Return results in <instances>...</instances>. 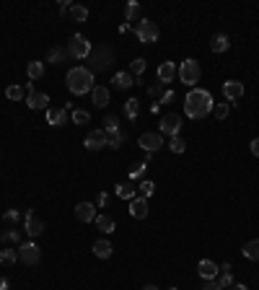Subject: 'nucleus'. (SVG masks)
I'll return each mask as SVG.
<instances>
[{
    "label": "nucleus",
    "mask_w": 259,
    "mask_h": 290,
    "mask_svg": "<svg viewBox=\"0 0 259 290\" xmlns=\"http://www.w3.org/2000/svg\"><path fill=\"white\" fill-rule=\"evenodd\" d=\"M215 109V99L207 88H192L184 99V114L189 119H205Z\"/></svg>",
    "instance_id": "nucleus-1"
},
{
    "label": "nucleus",
    "mask_w": 259,
    "mask_h": 290,
    "mask_svg": "<svg viewBox=\"0 0 259 290\" xmlns=\"http://www.w3.org/2000/svg\"><path fill=\"white\" fill-rule=\"evenodd\" d=\"M65 83H68V91H70V94L86 96L88 91H94V73H91L88 68H83V65H75V68L68 70Z\"/></svg>",
    "instance_id": "nucleus-2"
},
{
    "label": "nucleus",
    "mask_w": 259,
    "mask_h": 290,
    "mask_svg": "<svg viewBox=\"0 0 259 290\" xmlns=\"http://www.w3.org/2000/svg\"><path fill=\"white\" fill-rule=\"evenodd\" d=\"M200 78H202V70H200V63L197 60H184V63L179 65V81L184 83V86H189V88H197V83H200Z\"/></svg>",
    "instance_id": "nucleus-3"
},
{
    "label": "nucleus",
    "mask_w": 259,
    "mask_h": 290,
    "mask_svg": "<svg viewBox=\"0 0 259 290\" xmlns=\"http://www.w3.org/2000/svg\"><path fill=\"white\" fill-rule=\"evenodd\" d=\"M112 60H114L112 47H106V44H104V47H99V50H94V52L88 55V63H91V65H88V70H91V73L106 70V68L112 65Z\"/></svg>",
    "instance_id": "nucleus-4"
},
{
    "label": "nucleus",
    "mask_w": 259,
    "mask_h": 290,
    "mask_svg": "<svg viewBox=\"0 0 259 290\" xmlns=\"http://www.w3.org/2000/svg\"><path fill=\"white\" fill-rule=\"evenodd\" d=\"M91 52H94V47H91L88 37H83V34H73V39L68 42V55L75 57V60H86Z\"/></svg>",
    "instance_id": "nucleus-5"
},
{
    "label": "nucleus",
    "mask_w": 259,
    "mask_h": 290,
    "mask_svg": "<svg viewBox=\"0 0 259 290\" xmlns=\"http://www.w3.org/2000/svg\"><path fill=\"white\" fill-rule=\"evenodd\" d=\"M135 34H138V39H140L143 44H153V42H158V37H161L158 24L150 21V19L138 21V26H135Z\"/></svg>",
    "instance_id": "nucleus-6"
},
{
    "label": "nucleus",
    "mask_w": 259,
    "mask_h": 290,
    "mask_svg": "<svg viewBox=\"0 0 259 290\" xmlns=\"http://www.w3.org/2000/svg\"><path fill=\"white\" fill-rule=\"evenodd\" d=\"M158 132L161 135H169V140L171 137H176L179 132H181V117L179 114H163L161 117V125H158Z\"/></svg>",
    "instance_id": "nucleus-7"
},
{
    "label": "nucleus",
    "mask_w": 259,
    "mask_h": 290,
    "mask_svg": "<svg viewBox=\"0 0 259 290\" xmlns=\"http://www.w3.org/2000/svg\"><path fill=\"white\" fill-rule=\"evenodd\" d=\"M16 251H19V262H24V264H39V259H42V251L34 241L21 243Z\"/></svg>",
    "instance_id": "nucleus-8"
},
{
    "label": "nucleus",
    "mask_w": 259,
    "mask_h": 290,
    "mask_svg": "<svg viewBox=\"0 0 259 290\" xmlns=\"http://www.w3.org/2000/svg\"><path fill=\"white\" fill-rule=\"evenodd\" d=\"M138 145L145 150V153H156L158 148H163V135L161 132H143L138 137Z\"/></svg>",
    "instance_id": "nucleus-9"
},
{
    "label": "nucleus",
    "mask_w": 259,
    "mask_h": 290,
    "mask_svg": "<svg viewBox=\"0 0 259 290\" xmlns=\"http://www.w3.org/2000/svg\"><path fill=\"white\" fill-rule=\"evenodd\" d=\"M83 145H86L88 150H101V148L109 145V135H106V130H104V127H101V130H91V132L86 135Z\"/></svg>",
    "instance_id": "nucleus-10"
},
{
    "label": "nucleus",
    "mask_w": 259,
    "mask_h": 290,
    "mask_svg": "<svg viewBox=\"0 0 259 290\" xmlns=\"http://www.w3.org/2000/svg\"><path fill=\"white\" fill-rule=\"evenodd\" d=\"M24 231H26V236H32V238H37V236L44 233V223L37 218L34 210H26V215H24Z\"/></svg>",
    "instance_id": "nucleus-11"
},
{
    "label": "nucleus",
    "mask_w": 259,
    "mask_h": 290,
    "mask_svg": "<svg viewBox=\"0 0 259 290\" xmlns=\"http://www.w3.org/2000/svg\"><path fill=\"white\" fill-rule=\"evenodd\" d=\"M223 96H225L228 104L233 101V106H236V101L243 96V83L241 81H225L223 83Z\"/></svg>",
    "instance_id": "nucleus-12"
},
{
    "label": "nucleus",
    "mask_w": 259,
    "mask_h": 290,
    "mask_svg": "<svg viewBox=\"0 0 259 290\" xmlns=\"http://www.w3.org/2000/svg\"><path fill=\"white\" fill-rule=\"evenodd\" d=\"M96 205H91V202H78L75 205V218H78L81 223H94L96 220Z\"/></svg>",
    "instance_id": "nucleus-13"
},
{
    "label": "nucleus",
    "mask_w": 259,
    "mask_h": 290,
    "mask_svg": "<svg viewBox=\"0 0 259 290\" xmlns=\"http://www.w3.org/2000/svg\"><path fill=\"white\" fill-rule=\"evenodd\" d=\"M148 212H150V207H148L145 197H135V200H130V215L132 218L143 220V218H148Z\"/></svg>",
    "instance_id": "nucleus-14"
},
{
    "label": "nucleus",
    "mask_w": 259,
    "mask_h": 290,
    "mask_svg": "<svg viewBox=\"0 0 259 290\" xmlns=\"http://www.w3.org/2000/svg\"><path fill=\"white\" fill-rule=\"evenodd\" d=\"M26 104H29V109H47L50 96L42 94V91H29V94H26Z\"/></svg>",
    "instance_id": "nucleus-15"
},
{
    "label": "nucleus",
    "mask_w": 259,
    "mask_h": 290,
    "mask_svg": "<svg viewBox=\"0 0 259 290\" xmlns=\"http://www.w3.org/2000/svg\"><path fill=\"white\" fill-rule=\"evenodd\" d=\"M197 272H200L202 280H215V274L220 272V267L212 262V259H202V262L197 264Z\"/></svg>",
    "instance_id": "nucleus-16"
},
{
    "label": "nucleus",
    "mask_w": 259,
    "mask_h": 290,
    "mask_svg": "<svg viewBox=\"0 0 259 290\" xmlns=\"http://www.w3.org/2000/svg\"><path fill=\"white\" fill-rule=\"evenodd\" d=\"M212 282H215L218 287H223V290H228V287H231L233 285V274H231V264H220V272L215 274V280H212Z\"/></svg>",
    "instance_id": "nucleus-17"
},
{
    "label": "nucleus",
    "mask_w": 259,
    "mask_h": 290,
    "mask_svg": "<svg viewBox=\"0 0 259 290\" xmlns=\"http://www.w3.org/2000/svg\"><path fill=\"white\" fill-rule=\"evenodd\" d=\"M176 75H179V68H176L174 63H161V65H158V81H161L163 86L171 83Z\"/></svg>",
    "instance_id": "nucleus-18"
},
{
    "label": "nucleus",
    "mask_w": 259,
    "mask_h": 290,
    "mask_svg": "<svg viewBox=\"0 0 259 290\" xmlns=\"http://www.w3.org/2000/svg\"><path fill=\"white\" fill-rule=\"evenodd\" d=\"M91 99H94V106H99V109H104L106 104H109V88L106 86H94V91H91Z\"/></svg>",
    "instance_id": "nucleus-19"
},
{
    "label": "nucleus",
    "mask_w": 259,
    "mask_h": 290,
    "mask_svg": "<svg viewBox=\"0 0 259 290\" xmlns=\"http://www.w3.org/2000/svg\"><path fill=\"white\" fill-rule=\"evenodd\" d=\"M47 125L52 127L68 125V109H47Z\"/></svg>",
    "instance_id": "nucleus-20"
},
{
    "label": "nucleus",
    "mask_w": 259,
    "mask_h": 290,
    "mask_svg": "<svg viewBox=\"0 0 259 290\" xmlns=\"http://www.w3.org/2000/svg\"><path fill=\"white\" fill-rule=\"evenodd\" d=\"M210 50H212V52H218V55H223V52L231 50V39H228L225 34H212V39H210Z\"/></svg>",
    "instance_id": "nucleus-21"
},
{
    "label": "nucleus",
    "mask_w": 259,
    "mask_h": 290,
    "mask_svg": "<svg viewBox=\"0 0 259 290\" xmlns=\"http://www.w3.org/2000/svg\"><path fill=\"white\" fill-rule=\"evenodd\" d=\"M112 83H114V88H119V91H127L130 86H135V78L130 73H117L114 78H112Z\"/></svg>",
    "instance_id": "nucleus-22"
},
{
    "label": "nucleus",
    "mask_w": 259,
    "mask_h": 290,
    "mask_svg": "<svg viewBox=\"0 0 259 290\" xmlns=\"http://www.w3.org/2000/svg\"><path fill=\"white\" fill-rule=\"evenodd\" d=\"M112 243L109 241H104V238H99V241H94V254L99 256V259H109L112 256Z\"/></svg>",
    "instance_id": "nucleus-23"
},
{
    "label": "nucleus",
    "mask_w": 259,
    "mask_h": 290,
    "mask_svg": "<svg viewBox=\"0 0 259 290\" xmlns=\"http://www.w3.org/2000/svg\"><path fill=\"white\" fill-rule=\"evenodd\" d=\"M65 60H68V50L65 47H52L47 52V63L50 65H60V63H65Z\"/></svg>",
    "instance_id": "nucleus-24"
},
{
    "label": "nucleus",
    "mask_w": 259,
    "mask_h": 290,
    "mask_svg": "<svg viewBox=\"0 0 259 290\" xmlns=\"http://www.w3.org/2000/svg\"><path fill=\"white\" fill-rule=\"evenodd\" d=\"M241 251H243V256H246V259H251V262H259V238L246 241Z\"/></svg>",
    "instance_id": "nucleus-25"
},
{
    "label": "nucleus",
    "mask_w": 259,
    "mask_h": 290,
    "mask_svg": "<svg viewBox=\"0 0 259 290\" xmlns=\"http://www.w3.org/2000/svg\"><path fill=\"white\" fill-rule=\"evenodd\" d=\"M26 73H29V78H32V81H39L44 75V63H42V60H32V63L26 65Z\"/></svg>",
    "instance_id": "nucleus-26"
},
{
    "label": "nucleus",
    "mask_w": 259,
    "mask_h": 290,
    "mask_svg": "<svg viewBox=\"0 0 259 290\" xmlns=\"http://www.w3.org/2000/svg\"><path fill=\"white\" fill-rule=\"evenodd\" d=\"M0 241L3 243H16V246H21V228H11V231H3L0 233Z\"/></svg>",
    "instance_id": "nucleus-27"
},
{
    "label": "nucleus",
    "mask_w": 259,
    "mask_h": 290,
    "mask_svg": "<svg viewBox=\"0 0 259 290\" xmlns=\"http://www.w3.org/2000/svg\"><path fill=\"white\" fill-rule=\"evenodd\" d=\"M96 228L99 231H104V233H112L114 228H117V223H114V218H109V215H96Z\"/></svg>",
    "instance_id": "nucleus-28"
},
{
    "label": "nucleus",
    "mask_w": 259,
    "mask_h": 290,
    "mask_svg": "<svg viewBox=\"0 0 259 290\" xmlns=\"http://www.w3.org/2000/svg\"><path fill=\"white\" fill-rule=\"evenodd\" d=\"M19 262V251L16 249H0V264H6V267H11V264H16Z\"/></svg>",
    "instance_id": "nucleus-29"
},
{
    "label": "nucleus",
    "mask_w": 259,
    "mask_h": 290,
    "mask_svg": "<svg viewBox=\"0 0 259 290\" xmlns=\"http://www.w3.org/2000/svg\"><path fill=\"white\" fill-rule=\"evenodd\" d=\"M70 19L75 24H86L88 21V8L86 6H70Z\"/></svg>",
    "instance_id": "nucleus-30"
},
{
    "label": "nucleus",
    "mask_w": 259,
    "mask_h": 290,
    "mask_svg": "<svg viewBox=\"0 0 259 290\" xmlns=\"http://www.w3.org/2000/svg\"><path fill=\"white\" fill-rule=\"evenodd\" d=\"M117 197H122V200H135L132 181H122V184H117Z\"/></svg>",
    "instance_id": "nucleus-31"
},
{
    "label": "nucleus",
    "mask_w": 259,
    "mask_h": 290,
    "mask_svg": "<svg viewBox=\"0 0 259 290\" xmlns=\"http://www.w3.org/2000/svg\"><path fill=\"white\" fill-rule=\"evenodd\" d=\"M138 112H140V101H138V99H130V101H125V117H127L130 122H135V119H138Z\"/></svg>",
    "instance_id": "nucleus-32"
},
{
    "label": "nucleus",
    "mask_w": 259,
    "mask_h": 290,
    "mask_svg": "<svg viewBox=\"0 0 259 290\" xmlns=\"http://www.w3.org/2000/svg\"><path fill=\"white\" fill-rule=\"evenodd\" d=\"M104 130H106V135L119 132V117H117V114H106V117H104Z\"/></svg>",
    "instance_id": "nucleus-33"
},
{
    "label": "nucleus",
    "mask_w": 259,
    "mask_h": 290,
    "mask_svg": "<svg viewBox=\"0 0 259 290\" xmlns=\"http://www.w3.org/2000/svg\"><path fill=\"white\" fill-rule=\"evenodd\" d=\"M6 99H11V101H21V99H24V86L11 83V86L6 88Z\"/></svg>",
    "instance_id": "nucleus-34"
},
{
    "label": "nucleus",
    "mask_w": 259,
    "mask_h": 290,
    "mask_svg": "<svg viewBox=\"0 0 259 290\" xmlns=\"http://www.w3.org/2000/svg\"><path fill=\"white\" fill-rule=\"evenodd\" d=\"M138 16H140V3L130 0V3L125 6V19H127V21H138Z\"/></svg>",
    "instance_id": "nucleus-35"
},
{
    "label": "nucleus",
    "mask_w": 259,
    "mask_h": 290,
    "mask_svg": "<svg viewBox=\"0 0 259 290\" xmlns=\"http://www.w3.org/2000/svg\"><path fill=\"white\" fill-rule=\"evenodd\" d=\"M70 119H73V125H88V122H91V114H88L86 109H73Z\"/></svg>",
    "instance_id": "nucleus-36"
},
{
    "label": "nucleus",
    "mask_w": 259,
    "mask_h": 290,
    "mask_svg": "<svg viewBox=\"0 0 259 290\" xmlns=\"http://www.w3.org/2000/svg\"><path fill=\"white\" fill-rule=\"evenodd\" d=\"M145 73V60L143 57H135L130 63V75H135V78H140V75Z\"/></svg>",
    "instance_id": "nucleus-37"
},
{
    "label": "nucleus",
    "mask_w": 259,
    "mask_h": 290,
    "mask_svg": "<svg viewBox=\"0 0 259 290\" xmlns=\"http://www.w3.org/2000/svg\"><path fill=\"white\" fill-rule=\"evenodd\" d=\"M163 94H166V86H163L161 81H158V83H153V86H148V96H150V99H158V101H161V96H163Z\"/></svg>",
    "instance_id": "nucleus-38"
},
{
    "label": "nucleus",
    "mask_w": 259,
    "mask_h": 290,
    "mask_svg": "<svg viewBox=\"0 0 259 290\" xmlns=\"http://www.w3.org/2000/svg\"><path fill=\"white\" fill-rule=\"evenodd\" d=\"M138 189H140V197H145V200H148V197L156 192V184H153V181H150V179H143Z\"/></svg>",
    "instance_id": "nucleus-39"
},
{
    "label": "nucleus",
    "mask_w": 259,
    "mask_h": 290,
    "mask_svg": "<svg viewBox=\"0 0 259 290\" xmlns=\"http://www.w3.org/2000/svg\"><path fill=\"white\" fill-rule=\"evenodd\" d=\"M169 148H171V153H184V150H187V143L176 135V137H171V140H169Z\"/></svg>",
    "instance_id": "nucleus-40"
},
{
    "label": "nucleus",
    "mask_w": 259,
    "mask_h": 290,
    "mask_svg": "<svg viewBox=\"0 0 259 290\" xmlns=\"http://www.w3.org/2000/svg\"><path fill=\"white\" fill-rule=\"evenodd\" d=\"M145 169H148V163H135L132 169H130V181H135V179H143V174H145Z\"/></svg>",
    "instance_id": "nucleus-41"
},
{
    "label": "nucleus",
    "mask_w": 259,
    "mask_h": 290,
    "mask_svg": "<svg viewBox=\"0 0 259 290\" xmlns=\"http://www.w3.org/2000/svg\"><path fill=\"white\" fill-rule=\"evenodd\" d=\"M125 140H127V132H122V130H119V132L109 135V148H114V150H117V148H119L122 143H125Z\"/></svg>",
    "instance_id": "nucleus-42"
},
{
    "label": "nucleus",
    "mask_w": 259,
    "mask_h": 290,
    "mask_svg": "<svg viewBox=\"0 0 259 290\" xmlns=\"http://www.w3.org/2000/svg\"><path fill=\"white\" fill-rule=\"evenodd\" d=\"M21 218H24V215H21L19 210H8V212H3V220H6V223H11V225H19V223H21Z\"/></svg>",
    "instance_id": "nucleus-43"
},
{
    "label": "nucleus",
    "mask_w": 259,
    "mask_h": 290,
    "mask_svg": "<svg viewBox=\"0 0 259 290\" xmlns=\"http://www.w3.org/2000/svg\"><path fill=\"white\" fill-rule=\"evenodd\" d=\"M212 112H215L218 119H225L228 112H231V104H228V101H225V104H215V109H212Z\"/></svg>",
    "instance_id": "nucleus-44"
},
{
    "label": "nucleus",
    "mask_w": 259,
    "mask_h": 290,
    "mask_svg": "<svg viewBox=\"0 0 259 290\" xmlns=\"http://www.w3.org/2000/svg\"><path fill=\"white\" fill-rule=\"evenodd\" d=\"M176 99V94H174V91H166V94L161 96V104H171Z\"/></svg>",
    "instance_id": "nucleus-45"
},
{
    "label": "nucleus",
    "mask_w": 259,
    "mask_h": 290,
    "mask_svg": "<svg viewBox=\"0 0 259 290\" xmlns=\"http://www.w3.org/2000/svg\"><path fill=\"white\" fill-rule=\"evenodd\" d=\"M106 202H109V194H106V192H101V194L96 197V207H104Z\"/></svg>",
    "instance_id": "nucleus-46"
},
{
    "label": "nucleus",
    "mask_w": 259,
    "mask_h": 290,
    "mask_svg": "<svg viewBox=\"0 0 259 290\" xmlns=\"http://www.w3.org/2000/svg\"><path fill=\"white\" fill-rule=\"evenodd\" d=\"M249 148H251V153H254V156L259 158V137H254V140L249 143Z\"/></svg>",
    "instance_id": "nucleus-47"
},
{
    "label": "nucleus",
    "mask_w": 259,
    "mask_h": 290,
    "mask_svg": "<svg viewBox=\"0 0 259 290\" xmlns=\"http://www.w3.org/2000/svg\"><path fill=\"white\" fill-rule=\"evenodd\" d=\"M202 290H223V287H218L212 280H205V285H202Z\"/></svg>",
    "instance_id": "nucleus-48"
},
{
    "label": "nucleus",
    "mask_w": 259,
    "mask_h": 290,
    "mask_svg": "<svg viewBox=\"0 0 259 290\" xmlns=\"http://www.w3.org/2000/svg\"><path fill=\"white\" fill-rule=\"evenodd\" d=\"M228 290H249V287H246V285H241V282H233V285L228 287Z\"/></svg>",
    "instance_id": "nucleus-49"
},
{
    "label": "nucleus",
    "mask_w": 259,
    "mask_h": 290,
    "mask_svg": "<svg viewBox=\"0 0 259 290\" xmlns=\"http://www.w3.org/2000/svg\"><path fill=\"white\" fill-rule=\"evenodd\" d=\"M65 11H70V3H68V0H63V3H60V13H65Z\"/></svg>",
    "instance_id": "nucleus-50"
},
{
    "label": "nucleus",
    "mask_w": 259,
    "mask_h": 290,
    "mask_svg": "<svg viewBox=\"0 0 259 290\" xmlns=\"http://www.w3.org/2000/svg\"><path fill=\"white\" fill-rule=\"evenodd\" d=\"M0 290H8V280L6 277H0Z\"/></svg>",
    "instance_id": "nucleus-51"
},
{
    "label": "nucleus",
    "mask_w": 259,
    "mask_h": 290,
    "mask_svg": "<svg viewBox=\"0 0 259 290\" xmlns=\"http://www.w3.org/2000/svg\"><path fill=\"white\" fill-rule=\"evenodd\" d=\"M143 290H158V287H156V285H145Z\"/></svg>",
    "instance_id": "nucleus-52"
},
{
    "label": "nucleus",
    "mask_w": 259,
    "mask_h": 290,
    "mask_svg": "<svg viewBox=\"0 0 259 290\" xmlns=\"http://www.w3.org/2000/svg\"><path fill=\"white\" fill-rule=\"evenodd\" d=\"M169 290H176V287H169Z\"/></svg>",
    "instance_id": "nucleus-53"
}]
</instances>
